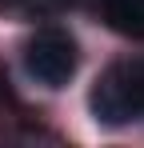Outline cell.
I'll return each mask as SVG.
<instances>
[{"instance_id":"cell-3","label":"cell","mask_w":144,"mask_h":148,"mask_svg":"<svg viewBox=\"0 0 144 148\" xmlns=\"http://www.w3.org/2000/svg\"><path fill=\"white\" fill-rule=\"evenodd\" d=\"M104 20L128 40H144V0H104Z\"/></svg>"},{"instance_id":"cell-2","label":"cell","mask_w":144,"mask_h":148,"mask_svg":"<svg viewBox=\"0 0 144 148\" xmlns=\"http://www.w3.org/2000/svg\"><path fill=\"white\" fill-rule=\"evenodd\" d=\"M96 112L104 120H124V116L144 112V64L108 76L96 92Z\"/></svg>"},{"instance_id":"cell-1","label":"cell","mask_w":144,"mask_h":148,"mask_svg":"<svg viewBox=\"0 0 144 148\" xmlns=\"http://www.w3.org/2000/svg\"><path fill=\"white\" fill-rule=\"evenodd\" d=\"M24 68L36 76L40 84L60 88V84H68L72 76H76V68H80V48H76V40H72L68 32L44 28V32H36V36L24 44Z\"/></svg>"},{"instance_id":"cell-4","label":"cell","mask_w":144,"mask_h":148,"mask_svg":"<svg viewBox=\"0 0 144 148\" xmlns=\"http://www.w3.org/2000/svg\"><path fill=\"white\" fill-rule=\"evenodd\" d=\"M0 4H20V0H0Z\"/></svg>"}]
</instances>
